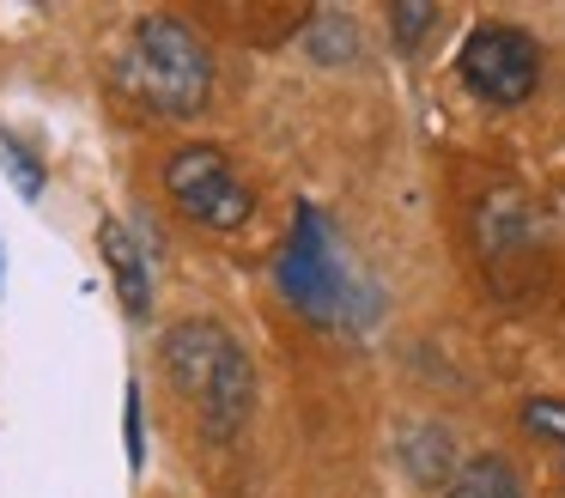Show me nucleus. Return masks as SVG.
<instances>
[{"label":"nucleus","instance_id":"f257e3e1","mask_svg":"<svg viewBox=\"0 0 565 498\" xmlns=\"http://www.w3.org/2000/svg\"><path fill=\"white\" fill-rule=\"evenodd\" d=\"M164 377L177 383V395L195 401L207 437H237L249 420V395H256V377H249L244 347L232 340V328L213 322V316H195V322H177L164 335Z\"/></svg>","mask_w":565,"mask_h":498},{"label":"nucleus","instance_id":"20e7f679","mask_svg":"<svg viewBox=\"0 0 565 498\" xmlns=\"http://www.w3.org/2000/svg\"><path fill=\"white\" fill-rule=\"evenodd\" d=\"M456 73L480 104H529L541 85V43L516 24H475L468 43L456 49Z\"/></svg>","mask_w":565,"mask_h":498},{"label":"nucleus","instance_id":"1a4fd4ad","mask_svg":"<svg viewBox=\"0 0 565 498\" xmlns=\"http://www.w3.org/2000/svg\"><path fill=\"white\" fill-rule=\"evenodd\" d=\"M0 165L13 170V182H19V194L25 201H38V189H43V165H38V152H31L19 134H0Z\"/></svg>","mask_w":565,"mask_h":498},{"label":"nucleus","instance_id":"9d476101","mask_svg":"<svg viewBox=\"0 0 565 498\" xmlns=\"http://www.w3.org/2000/svg\"><path fill=\"white\" fill-rule=\"evenodd\" d=\"M438 19H444V12H438V7H419V0H402V7H390L395 49H407V55H414V49H419V36H426Z\"/></svg>","mask_w":565,"mask_h":498},{"label":"nucleus","instance_id":"f03ea898","mask_svg":"<svg viewBox=\"0 0 565 498\" xmlns=\"http://www.w3.org/2000/svg\"><path fill=\"white\" fill-rule=\"evenodd\" d=\"M116 80H122L128 97L152 109V116H201L213 97V55L183 19L171 12H152L128 31L122 43V61H116Z\"/></svg>","mask_w":565,"mask_h":498},{"label":"nucleus","instance_id":"423d86ee","mask_svg":"<svg viewBox=\"0 0 565 498\" xmlns=\"http://www.w3.org/2000/svg\"><path fill=\"white\" fill-rule=\"evenodd\" d=\"M98 250H104V267H110V279H116V298H122V310L140 322V316L152 310V267H147V250L135 243V231H128L122 219H104V225H98Z\"/></svg>","mask_w":565,"mask_h":498},{"label":"nucleus","instance_id":"6e6552de","mask_svg":"<svg viewBox=\"0 0 565 498\" xmlns=\"http://www.w3.org/2000/svg\"><path fill=\"white\" fill-rule=\"evenodd\" d=\"M523 425L541 437V444L559 449V480H565V401H553V395L523 401Z\"/></svg>","mask_w":565,"mask_h":498},{"label":"nucleus","instance_id":"7ed1b4c3","mask_svg":"<svg viewBox=\"0 0 565 498\" xmlns=\"http://www.w3.org/2000/svg\"><path fill=\"white\" fill-rule=\"evenodd\" d=\"M164 194H171L177 213L207 225V231H244L249 213H256V194L237 177V165L220 146H201V140L177 146V152L164 158Z\"/></svg>","mask_w":565,"mask_h":498},{"label":"nucleus","instance_id":"39448f33","mask_svg":"<svg viewBox=\"0 0 565 498\" xmlns=\"http://www.w3.org/2000/svg\"><path fill=\"white\" fill-rule=\"evenodd\" d=\"M280 279H286V298H298L305 310H329V298H341V267H334V250H329V237H322V219L310 213H298V231H292V243H286V262H280Z\"/></svg>","mask_w":565,"mask_h":498},{"label":"nucleus","instance_id":"0eeeda50","mask_svg":"<svg viewBox=\"0 0 565 498\" xmlns=\"http://www.w3.org/2000/svg\"><path fill=\"white\" fill-rule=\"evenodd\" d=\"M444 498H529V492L504 456H475L468 468H456L444 480Z\"/></svg>","mask_w":565,"mask_h":498}]
</instances>
